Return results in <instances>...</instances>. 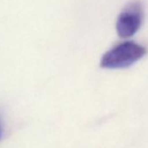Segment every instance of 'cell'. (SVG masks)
<instances>
[{
	"instance_id": "obj_3",
	"label": "cell",
	"mask_w": 148,
	"mask_h": 148,
	"mask_svg": "<svg viewBox=\"0 0 148 148\" xmlns=\"http://www.w3.org/2000/svg\"><path fill=\"white\" fill-rule=\"evenodd\" d=\"M3 134H4V123H3L2 117L0 116V140H1L3 137Z\"/></svg>"
},
{
	"instance_id": "obj_2",
	"label": "cell",
	"mask_w": 148,
	"mask_h": 148,
	"mask_svg": "<svg viewBox=\"0 0 148 148\" xmlns=\"http://www.w3.org/2000/svg\"><path fill=\"white\" fill-rule=\"evenodd\" d=\"M144 18L143 6L139 1L129 3L119 13L116 22L118 35L123 38L132 37L141 27Z\"/></svg>"
},
{
	"instance_id": "obj_1",
	"label": "cell",
	"mask_w": 148,
	"mask_h": 148,
	"mask_svg": "<svg viewBox=\"0 0 148 148\" xmlns=\"http://www.w3.org/2000/svg\"><path fill=\"white\" fill-rule=\"evenodd\" d=\"M146 54V48L133 41L122 42L108 51L101 58L100 66L105 69L127 68Z\"/></svg>"
}]
</instances>
